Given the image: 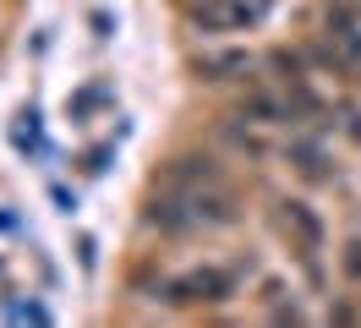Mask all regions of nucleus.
Wrapping results in <instances>:
<instances>
[{
  "label": "nucleus",
  "mask_w": 361,
  "mask_h": 328,
  "mask_svg": "<svg viewBox=\"0 0 361 328\" xmlns=\"http://www.w3.org/2000/svg\"><path fill=\"white\" fill-rule=\"evenodd\" d=\"M247 115H257V121H269V126H274V121H285V109L274 104L269 93H252V99H247Z\"/></svg>",
  "instance_id": "7ed1b4c3"
},
{
  "label": "nucleus",
  "mask_w": 361,
  "mask_h": 328,
  "mask_svg": "<svg viewBox=\"0 0 361 328\" xmlns=\"http://www.w3.org/2000/svg\"><path fill=\"white\" fill-rule=\"evenodd\" d=\"M285 219H290L295 230H301V241H307V252H317V219L301 208V202H285Z\"/></svg>",
  "instance_id": "f03ea898"
},
{
  "label": "nucleus",
  "mask_w": 361,
  "mask_h": 328,
  "mask_svg": "<svg viewBox=\"0 0 361 328\" xmlns=\"http://www.w3.org/2000/svg\"><path fill=\"white\" fill-rule=\"evenodd\" d=\"M197 71L208 83H225L230 71H247V55H208V61H197Z\"/></svg>",
  "instance_id": "f257e3e1"
}]
</instances>
